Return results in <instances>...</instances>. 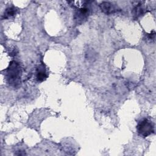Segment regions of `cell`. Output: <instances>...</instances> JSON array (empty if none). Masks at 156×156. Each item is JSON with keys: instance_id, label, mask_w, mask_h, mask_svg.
Returning <instances> with one entry per match:
<instances>
[{"instance_id": "277c9868", "label": "cell", "mask_w": 156, "mask_h": 156, "mask_svg": "<svg viewBox=\"0 0 156 156\" xmlns=\"http://www.w3.org/2000/svg\"><path fill=\"white\" fill-rule=\"evenodd\" d=\"M37 77V79H38V80H40V81H43V80H44L46 79V78L47 76H46V75L45 71H44V70L42 69V70H39V71H38Z\"/></svg>"}, {"instance_id": "3957f363", "label": "cell", "mask_w": 156, "mask_h": 156, "mask_svg": "<svg viewBox=\"0 0 156 156\" xmlns=\"http://www.w3.org/2000/svg\"><path fill=\"white\" fill-rule=\"evenodd\" d=\"M113 4L109 3V2H103L101 6V9L103 12H105L106 13H112L115 11V8L112 5Z\"/></svg>"}, {"instance_id": "5b68a950", "label": "cell", "mask_w": 156, "mask_h": 156, "mask_svg": "<svg viewBox=\"0 0 156 156\" xmlns=\"http://www.w3.org/2000/svg\"><path fill=\"white\" fill-rule=\"evenodd\" d=\"M15 13V9L13 8H9L8 9H7L6 11V13L5 14V15H7V16H12Z\"/></svg>"}, {"instance_id": "6da1fadb", "label": "cell", "mask_w": 156, "mask_h": 156, "mask_svg": "<svg viewBox=\"0 0 156 156\" xmlns=\"http://www.w3.org/2000/svg\"><path fill=\"white\" fill-rule=\"evenodd\" d=\"M7 79L9 83L15 85L19 82L20 79V68L19 65L15 62H12L7 70Z\"/></svg>"}, {"instance_id": "7a4b0ae2", "label": "cell", "mask_w": 156, "mask_h": 156, "mask_svg": "<svg viewBox=\"0 0 156 156\" xmlns=\"http://www.w3.org/2000/svg\"><path fill=\"white\" fill-rule=\"evenodd\" d=\"M137 130L141 136L146 137L154 133V126L151 121L147 119H144L138 124Z\"/></svg>"}]
</instances>
